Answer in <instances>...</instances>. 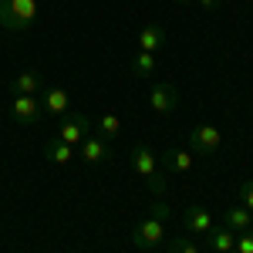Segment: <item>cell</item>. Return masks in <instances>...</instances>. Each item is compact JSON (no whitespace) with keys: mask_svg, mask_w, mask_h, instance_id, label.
<instances>
[{"mask_svg":"<svg viewBox=\"0 0 253 253\" xmlns=\"http://www.w3.org/2000/svg\"><path fill=\"white\" fill-rule=\"evenodd\" d=\"M38 0H0V27L3 31H27L38 20Z\"/></svg>","mask_w":253,"mask_h":253,"instance_id":"6da1fadb","label":"cell"},{"mask_svg":"<svg viewBox=\"0 0 253 253\" xmlns=\"http://www.w3.org/2000/svg\"><path fill=\"white\" fill-rule=\"evenodd\" d=\"M132 169H135V172L145 179V186H149L156 196H166L169 182L162 179V172H159V162H156V156H152V149H149V145H135V149H132Z\"/></svg>","mask_w":253,"mask_h":253,"instance_id":"7a4b0ae2","label":"cell"},{"mask_svg":"<svg viewBox=\"0 0 253 253\" xmlns=\"http://www.w3.org/2000/svg\"><path fill=\"white\" fill-rule=\"evenodd\" d=\"M91 128H95V122L88 115H81V112H71V115L61 118V125L54 128V138H61V142H68V145H75L78 149L84 138L91 135Z\"/></svg>","mask_w":253,"mask_h":253,"instance_id":"3957f363","label":"cell"},{"mask_svg":"<svg viewBox=\"0 0 253 253\" xmlns=\"http://www.w3.org/2000/svg\"><path fill=\"white\" fill-rule=\"evenodd\" d=\"M10 115H14L17 125H34V122H41V115H44L41 98L38 95H14V101H10Z\"/></svg>","mask_w":253,"mask_h":253,"instance_id":"277c9868","label":"cell"},{"mask_svg":"<svg viewBox=\"0 0 253 253\" xmlns=\"http://www.w3.org/2000/svg\"><path fill=\"white\" fill-rule=\"evenodd\" d=\"M149 105H152L156 115H172L175 108H179V91L169 81H156L152 91H149Z\"/></svg>","mask_w":253,"mask_h":253,"instance_id":"5b68a950","label":"cell"},{"mask_svg":"<svg viewBox=\"0 0 253 253\" xmlns=\"http://www.w3.org/2000/svg\"><path fill=\"white\" fill-rule=\"evenodd\" d=\"M219 142H223V135H219V128H213V125H196L193 132H189V149L199 152V156L216 152V149H219Z\"/></svg>","mask_w":253,"mask_h":253,"instance_id":"8992f818","label":"cell"},{"mask_svg":"<svg viewBox=\"0 0 253 253\" xmlns=\"http://www.w3.org/2000/svg\"><path fill=\"white\" fill-rule=\"evenodd\" d=\"M159 240H162V219H156V216L142 219V223L135 226V233H132V243H135V250H152Z\"/></svg>","mask_w":253,"mask_h":253,"instance_id":"52a82bcc","label":"cell"},{"mask_svg":"<svg viewBox=\"0 0 253 253\" xmlns=\"http://www.w3.org/2000/svg\"><path fill=\"white\" fill-rule=\"evenodd\" d=\"M182 223H186V230H189V233H196V236H206L210 230H213V216H210V210H206V206H199V203L186 210Z\"/></svg>","mask_w":253,"mask_h":253,"instance_id":"ba28073f","label":"cell"},{"mask_svg":"<svg viewBox=\"0 0 253 253\" xmlns=\"http://www.w3.org/2000/svg\"><path fill=\"white\" fill-rule=\"evenodd\" d=\"M41 108H44L51 118H54V115L64 118V115H68V108H71V95H68L64 88H47L44 98H41Z\"/></svg>","mask_w":253,"mask_h":253,"instance_id":"9c48e42d","label":"cell"},{"mask_svg":"<svg viewBox=\"0 0 253 253\" xmlns=\"http://www.w3.org/2000/svg\"><path fill=\"white\" fill-rule=\"evenodd\" d=\"M78 149H81V159H84L88 166H98V162H105V159H108V138L88 135V138L78 145Z\"/></svg>","mask_w":253,"mask_h":253,"instance_id":"30bf717a","label":"cell"},{"mask_svg":"<svg viewBox=\"0 0 253 253\" xmlns=\"http://www.w3.org/2000/svg\"><path fill=\"white\" fill-rule=\"evenodd\" d=\"M162 44H166V27H162V24H145V27L138 31V47H142V51L156 54Z\"/></svg>","mask_w":253,"mask_h":253,"instance_id":"8fae6325","label":"cell"},{"mask_svg":"<svg viewBox=\"0 0 253 253\" xmlns=\"http://www.w3.org/2000/svg\"><path fill=\"white\" fill-rule=\"evenodd\" d=\"M44 159L54 162V166H68V162L75 159V145H68V142H61V138H51V142L44 145Z\"/></svg>","mask_w":253,"mask_h":253,"instance_id":"7c38bea8","label":"cell"},{"mask_svg":"<svg viewBox=\"0 0 253 253\" xmlns=\"http://www.w3.org/2000/svg\"><path fill=\"white\" fill-rule=\"evenodd\" d=\"M162 162H166L175 175H186L193 169V156H189L186 149H166V152H162Z\"/></svg>","mask_w":253,"mask_h":253,"instance_id":"4fadbf2b","label":"cell"},{"mask_svg":"<svg viewBox=\"0 0 253 253\" xmlns=\"http://www.w3.org/2000/svg\"><path fill=\"white\" fill-rule=\"evenodd\" d=\"M206 236H210V243H213L216 253H230L236 247V233L230 230V226H213Z\"/></svg>","mask_w":253,"mask_h":253,"instance_id":"5bb4252c","label":"cell"},{"mask_svg":"<svg viewBox=\"0 0 253 253\" xmlns=\"http://www.w3.org/2000/svg\"><path fill=\"white\" fill-rule=\"evenodd\" d=\"M223 219H226V226H230L233 233H243V230H250L253 213L247 210V206H233V210H226V213H223Z\"/></svg>","mask_w":253,"mask_h":253,"instance_id":"9a60e30c","label":"cell"},{"mask_svg":"<svg viewBox=\"0 0 253 253\" xmlns=\"http://www.w3.org/2000/svg\"><path fill=\"white\" fill-rule=\"evenodd\" d=\"M10 88H14V95H38L41 91V75L38 71H20Z\"/></svg>","mask_w":253,"mask_h":253,"instance_id":"2e32d148","label":"cell"},{"mask_svg":"<svg viewBox=\"0 0 253 253\" xmlns=\"http://www.w3.org/2000/svg\"><path fill=\"white\" fill-rule=\"evenodd\" d=\"M132 71H135V78H152L156 75V54L138 51L135 58H132Z\"/></svg>","mask_w":253,"mask_h":253,"instance_id":"e0dca14e","label":"cell"},{"mask_svg":"<svg viewBox=\"0 0 253 253\" xmlns=\"http://www.w3.org/2000/svg\"><path fill=\"white\" fill-rule=\"evenodd\" d=\"M95 128H98V135H101V138H115L118 132H122V118H118L115 112H105V115L95 122Z\"/></svg>","mask_w":253,"mask_h":253,"instance_id":"ac0fdd59","label":"cell"},{"mask_svg":"<svg viewBox=\"0 0 253 253\" xmlns=\"http://www.w3.org/2000/svg\"><path fill=\"white\" fill-rule=\"evenodd\" d=\"M236 253H253V230H243V233H236Z\"/></svg>","mask_w":253,"mask_h":253,"instance_id":"d6986e66","label":"cell"},{"mask_svg":"<svg viewBox=\"0 0 253 253\" xmlns=\"http://www.w3.org/2000/svg\"><path fill=\"white\" fill-rule=\"evenodd\" d=\"M166 253H199L193 247V243H189V240H172V243H169V250Z\"/></svg>","mask_w":253,"mask_h":253,"instance_id":"ffe728a7","label":"cell"},{"mask_svg":"<svg viewBox=\"0 0 253 253\" xmlns=\"http://www.w3.org/2000/svg\"><path fill=\"white\" fill-rule=\"evenodd\" d=\"M152 216H156V219H162V223H166V219H169V216H172V210H169V203H156V206H152Z\"/></svg>","mask_w":253,"mask_h":253,"instance_id":"44dd1931","label":"cell"},{"mask_svg":"<svg viewBox=\"0 0 253 253\" xmlns=\"http://www.w3.org/2000/svg\"><path fill=\"white\" fill-rule=\"evenodd\" d=\"M240 193H243V206L253 213V179H250V182H243V189H240Z\"/></svg>","mask_w":253,"mask_h":253,"instance_id":"7402d4cb","label":"cell"},{"mask_svg":"<svg viewBox=\"0 0 253 253\" xmlns=\"http://www.w3.org/2000/svg\"><path fill=\"white\" fill-rule=\"evenodd\" d=\"M199 7H203V10H216V7H219V0H199Z\"/></svg>","mask_w":253,"mask_h":253,"instance_id":"603a6c76","label":"cell"},{"mask_svg":"<svg viewBox=\"0 0 253 253\" xmlns=\"http://www.w3.org/2000/svg\"><path fill=\"white\" fill-rule=\"evenodd\" d=\"M175 3H189V0H175Z\"/></svg>","mask_w":253,"mask_h":253,"instance_id":"cb8c5ba5","label":"cell"},{"mask_svg":"<svg viewBox=\"0 0 253 253\" xmlns=\"http://www.w3.org/2000/svg\"><path fill=\"white\" fill-rule=\"evenodd\" d=\"M250 230H253V223H250Z\"/></svg>","mask_w":253,"mask_h":253,"instance_id":"d4e9b609","label":"cell"},{"mask_svg":"<svg viewBox=\"0 0 253 253\" xmlns=\"http://www.w3.org/2000/svg\"><path fill=\"white\" fill-rule=\"evenodd\" d=\"M230 253H236V250H230Z\"/></svg>","mask_w":253,"mask_h":253,"instance_id":"484cf974","label":"cell"}]
</instances>
